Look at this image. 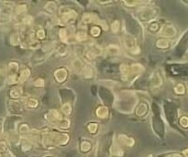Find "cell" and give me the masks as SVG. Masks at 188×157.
<instances>
[{"instance_id":"cell-1","label":"cell","mask_w":188,"mask_h":157,"mask_svg":"<svg viewBox=\"0 0 188 157\" xmlns=\"http://www.w3.org/2000/svg\"><path fill=\"white\" fill-rule=\"evenodd\" d=\"M59 15L62 23L64 25H70L76 19L77 12L67 6H63L59 8Z\"/></svg>"},{"instance_id":"cell-2","label":"cell","mask_w":188,"mask_h":157,"mask_svg":"<svg viewBox=\"0 0 188 157\" xmlns=\"http://www.w3.org/2000/svg\"><path fill=\"white\" fill-rule=\"evenodd\" d=\"M158 16V10L153 7L149 6H143L141 7L138 10V17L141 21L150 22L155 19Z\"/></svg>"},{"instance_id":"cell-3","label":"cell","mask_w":188,"mask_h":157,"mask_svg":"<svg viewBox=\"0 0 188 157\" xmlns=\"http://www.w3.org/2000/svg\"><path fill=\"white\" fill-rule=\"evenodd\" d=\"M45 119H46V120L49 123L58 126V124L61 122V120L63 119V114L57 110H51L46 114Z\"/></svg>"},{"instance_id":"cell-4","label":"cell","mask_w":188,"mask_h":157,"mask_svg":"<svg viewBox=\"0 0 188 157\" xmlns=\"http://www.w3.org/2000/svg\"><path fill=\"white\" fill-rule=\"evenodd\" d=\"M103 52L102 48L98 45H94L92 44L89 47L87 48L84 51V56L88 59V60H94L96 57H98L99 55H101Z\"/></svg>"},{"instance_id":"cell-5","label":"cell","mask_w":188,"mask_h":157,"mask_svg":"<svg viewBox=\"0 0 188 157\" xmlns=\"http://www.w3.org/2000/svg\"><path fill=\"white\" fill-rule=\"evenodd\" d=\"M176 33H177V32H176L175 27L171 25V24H165V25H163L161 28L160 32H159V34L162 38H164V39H171V38L174 37L176 35Z\"/></svg>"},{"instance_id":"cell-6","label":"cell","mask_w":188,"mask_h":157,"mask_svg":"<svg viewBox=\"0 0 188 157\" xmlns=\"http://www.w3.org/2000/svg\"><path fill=\"white\" fill-rule=\"evenodd\" d=\"M123 45L126 50L129 51L130 52L137 47H139V45H137L135 38L130 34H125L123 36Z\"/></svg>"},{"instance_id":"cell-7","label":"cell","mask_w":188,"mask_h":157,"mask_svg":"<svg viewBox=\"0 0 188 157\" xmlns=\"http://www.w3.org/2000/svg\"><path fill=\"white\" fill-rule=\"evenodd\" d=\"M11 20V7L9 6H4V8L0 12V25H6Z\"/></svg>"},{"instance_id":"cell-8","label":"cell","mask_w":188,"mask_h":157,"mask_svg":"<svg viewBox=\"0 0 188 157\" xmlns=\"http://www.w3.org/2000/svg\"><path fill=\"white\" fill-rule=\"evenodd\" d=\"M53 76H54L55 80H56L58 83H63V82L67 79V77H68V71H67L65 68L61 67V68H58V69L54 72Z\"/></svg>"},{"instance_id":"cell-9","label":"cell","mask_w":188,"mask_h":157,"mask_svg":"<svg viewBox=\"0 0 188 157\" xmlns=\"http://www.w3.org/2000/svg\"><path fill=\"white\" fill-rule=\"evenodd\" d=\"M8 110L14 114H19L23 111V107H22L21 102H19L17 100H9Z\"/></svg>"},{"instance_id":"cell-10","label":"cell","mask_w":188,"mask_h":157,"mask_svg":"<svg viewBox=\"0 0 188 157\" xmlns=\"http://www.w3.org/2000/svg\"><path fill=\"white\" fill-rule=\"evenodd\" d=\"M19 65L16 62H11L7 65V77H17Z\"/></svg>"},{"instance_id":"cell-11","label":"cell","mask_w":188,"mask_h":157,"mask_svg":"<svg viewBox=\"0 0 188 157\" xmlns=\"http://www.w3.org/2000/svg\"><path fill=\"white\" fill-rule=\"evenodd\" d=\"M144 66L139 63H132L130 64V74H131V77L134 76H139L144 71Z\"/></svg>"},{"instance_id":"cell-12","label":"cell","mask_w":188,"mask_h":157,"mask_svg":"<svg viewBox=\"0 0 188 157\" xmlns=\"http://www.w3.org/2000/svg\"><path fill=\"white\" fill-rule=\"evenodd\" d=\"M105 52L108 56H117L120 53V48L116 44H110L105 49Z\"/></svg>"},{"instance_id":"cell-13","label":"cell","mask_w":188,"mask_h":157,"mask_svg":"<svg viewBox=\"0 0 188 157\" xmlns=\"http://www.w3.org/2000/svg\"><path fill=\"white\" fill-rule=\"evenodd\" d=\"M83 76L85 79H92L94 76V70L91 65H84L82 70Z\"/></svg>"},{"instance_id":"cell-14","label":"cell","mask_w":188,"mask_h":157,"mask_svg":"<svg viewBox=\"0 0 188 157\" xmlns=\"http://www.w3.org/2000/svg\"><path fill=\"white\" fill-rule=\"evenodd\" d=\"M22 93H23L22 87L19 86H13L11 90L9 91V96L13 100H17L22 96Z\"/></svg>"},{"instance_id":"cell-15","label":"cell","mask_w":188,"mask_h":157,"mask_svg":"<svg viewBox=\"0 0 188 157\" xmlns=\"http://www.w3.org/2000/svg\"><path fill=\"white\" fill-rule=\"evenodd\" d=\"M59 38L62 42L65 43V42H69V40L72 38V35L69 33L67 28H62L59 30Z\"/></svg>"},{"instance_id":"cell-16","label":"cell","mask_w":188,"mask_h":157,"mask_svg":"<svg viewBox=\"0 0 188 157\" xmlns=\"http://www.w3.org/2000/svg\"><path fill=\"white\" fill-rule=\"evenodd\" d=\"M95 114L98 118L100 119H107L109 115V110L107 107L105 106H99L97 109H96V111H95Z\"/></svg>"},{"instance_id":"cell-17","label":"cell","mask_w":188,"mask_h":157,"mask_svg":"<svg viewBox=\"0 0 188 157\" xmlns=\"http://www.w3.org/2000/svg\"><path fill=\"white\" fill-rule=\"evenodd\" d=\"M162 85V78L159 73H154L151 79V86L152 87H160Z\"/></svg>"},{"instance_id":"cell-18","label":"cell","mask_w":188,"mask_h":157,"mask_svg":"<svg viewBox=\"0 0 188 157\" xmlns=\"http://www.w3.org/2000/svg\"><path fill=\"white\" fill-rule=\"evenodd\" d=\"M97 17L94 15V13H84L82 17V21L85 24H90V23H94V21L98 22L97 20Z\"/></svg>"},{"instance_id":"cell-19","label":"cell","mask_w":188,"mask_h":157,"mask_svg":"<svg viewBox=\"0 0 188 157\" xmlns=\"http://www.w3.org/2000/svg\"><path fill=\"white\" fill-rule=\"evenodd\" d=\"M148 110H149V107L146 103H140L139 106L137 107L136 109V114L138 117H143L145 116L147 113H148Z\"/></svg>"},{"instance_id":"cell-20","label":"cell","mask_w":188,"mask_h":157,"mask_svg":"<svg viewBox=\"0 0 188 157\" xmlns=\"http://www.w3.org/2000/svg\"><path fill=\"white\" fill-rule=\"evenodd\" d=\"M30 76H31V70L29 68H24L19 73L18 82L19 83H24V82H26L29 79Z\"/></svg>"},{"instance_id":"cell-21","label":"cell","mask_w":188,"mask_h":157,"mask_svg":"<svg viewBox=\"0 0 188 157\" xmlns=\"http://www.w3.org/2000/svg\"><path fill=\"white\" fill-rule=\"evenodd\" d=\"M25 104L30 109H36L39 107V100L34 97H27L25 100Z\"/></svg>"},{"instance_id":"cell-22","label":"cell","mask_w":188,"mask_h":157,"mask_svg":"<svg viewBox=\"0 0 188 157\" xmlns=\"http://www.w3.org/2000/svg\"><path fill=\"white\" fill-rule=\"evenodd\" d=\"M118 137H119V141H121L123 144L127 145V146H133L134 143H135V141H134L133 138L128 137V136H127V135L121 134V135H119Z\"/></svg>"},{"instance_id":"cell-23","label":"cell","mask_w":188,"mask_h":157,"mask_svg":"<svg viewBox=\"0 0 188 157\" xmlns=\"http://www.w3.org/2000/svg\"><path fill=\"white\" fill-rule=\"evenodd\" d=\"M170 44H171V42L168 39H164V38H161L156 42V46L159 49H167L170 47Z\"/></svg>"},{"instance_id":"cell-24","label":"cell","mask_w":188,"mask_h":157,"mask_svg":"<svg viewBox=\"0 0 188 157\" xmlns=\"http://www.w3.org/2000/svg\"><path fill=\"white\" fill-rule=\"evenodd\" d=\"M75 38L76 41H78L80 42H85L88 39L87 32H85V31H84V30H81V31H79V32L75 33Z\"/></svg>"},{"instance_id":"cell-25","label":"cell","mask_w":188,"mask_h":157,"mask_svg":"<svg viewBox=\"0 0 188 157\" xmlns=\"http://www.w3.org/2000/svg\"><path fill=\"white\" fill-rule=\"evenodd\" d=\"M84 63L83 62L79 59V58H75L73 62H72V67L75 72H82L83 68H84Z\"/></svg>"},{"instance_id":"cell-26","label":"cell","mask_w":188,"mask_h":157,"mask_svg":"<svg viewBox=\"0 0 188 157\" xmlns=\"http://www.w3.org/2000/svg\"><path fill=\"white\" fill-rule=\"evenodd\" d=\"M45 9L47 10L50 14H55L57 12V6L54 2H48L47 4L45 5Z\"/></svg>"},{"instance_id":"cell-27","label":"cell","mask_w":188,"mask_h":157,"mask_svg":"<svg viewBox=\"0 0 188 157\" xmlns=\"http://www.w3.org/2000/svg\"><path fill=\"white\" fill-rule=\"evenodd\" d=\"M112 153H113V155H117V156H122V155H123V151H122L121 146H120L118 143H116V142L113 144Z\"/></svg>"},{"instance_id":"cell-28","label":"cell","mask_w":188,"mask_h":157,"mask_svg":"<svg viewBox=\"0 0 188 157\" xmlns=\"http://www.w3.org/2000/svg\"><path fill=\"white\" fill-rule=\"evenodd\" d=\"M27 12V6L26 5H18L15 7V14L17 16L23 15Z\"/></svg>"},{"instance_id":"cell-29","label":"cell","mask_w":188,"mask_h":157,"mask_svg":"<svg viewBox=\"0 0 188 157\" xmlns=\"http://www.w3.org/2000/svg\"><path fill=\"white\" fill-rule=\"evenodd\" d=\"M174 92L177 95H184L186 93V86L183 84H177L174 86Z\"/></svg>"},{"instance_id":"cell-30","label":"cell","mask_w":188,"mask_h":157,"mask_svg":"<svg viewBox=\"0 0 188 157\" xmlns=\"http://www.w3.org/2000/svg\"><path fill=\"white\" fill-rule=\"evenodd\" d=\"M110 29L113 33H118L120 30V23L118 20H115L111 23V26H110Z\"/></svg>"},{"instance_id":"cell-31","label":"cell","mask_w":188,"mask_h":157,"mask_svg":"<svg viewBox=\"0 0 188 157\" xmlns=\"http://www.w3.org/2000/svg\"><path fill=\"white\" fill-rule=\"evenodd\" d=\"M62 111L64 115L66 116H69L71 113H72V105L70 103H65L63 104V107H62Z\"/></svg>"},{"instance_id":"cell-32","label":"cell","mask_w":188,"mask_h":157,"mask_svg":"<svg viewBox=\"0 0 188 157\" xmlns=\"http://www.w3.org/2000/svg\"><path fill=\"white\" fill-rule=\"evenodd\" d=\"M92 148L91 142L88 141H84L81 143V150L83 152H89Z\"/></svg>"},{"instance_id":"cell-33","label":"cell","mask_w":188,"mask_h":157,"mask_svg":"<svg viewBox=\"0 0 188 157\" xmlns=\"http://www.w3.org/2000/svg\"><path fill=\"white\" fill-rule=\"evenodd\" d=\"M10 42L13 45H17L20 42V36L18 35V33H13L10 36Z\"/></svg>"},{"instance_id":"cell-34","label":"cell","mask_w":188,"mask_h":157,"mask_svg":"<svg viewBox=\"0 0 188 157\" xmlns=\"http://www.w3.org/2000/svg\"><path fill=\"white\" fill-rule=\"evenodd\" d=\"M101 29H100V27H98V26H93L91 29H90V34L93 36V37H99L100 36V34H101Z\"/></svg>"},{"instance_id":"cell-35","label":"cell","mask_w":188,"mask_h":157,"mask_svg":"<svg viewBox=\"0 0 188 157\" xmlns=\"http://www.w3.org/2000/svg\"><path fill=\"white\" fill-rule=\"evenodd\" d=\"M87 130L90 133L92 134H94L97 132V130H98V124L96 122H91L89 123L88 126H87Z\"/></svg>"},{"instance_id":"cell-36","label":"cell","mask_w":188,"mask_h":157,"mask_svg":"<svg viewBox=\"0 0 188 157\" xmlns=\"http://www.w3.org/2000/svg\"><path fill=\"white\" fill-rule=\"evenodd\" d=\"M46 37V33L43 29H38L35 32V38H37L38 40H43Z\"/></svg>"},{"instance_id":"cell-37","label":"cell","mask_w":188,"mask_h":157,"mask_svg":"<svg viewBox=\"0 0 188 157\" xmlns=\"http://www.w3.org/2000/svg\"><path fill=\"white\" fill-rule=\"evenodd\" d=\"M21 22L26 26H31L33 23V17L31 16H30V15H26V16L22 17Z\"/></svg>"},{"instance_id":"cell-38","label":"cell","mask_w":188,"mask_h":157,"mask_svg":"<svg viewBox=\"0 0 188 157\" xmlns=\"http://www.w3.org/2000/svg\"><path fill=\"white\" fill-rule=\"evenodd\" d=\"M18 131L21 133V134H25V133H28L30 131V127L28 124L26 123H22L20 124L18 127Z\"/></svg>"},{"instance_id":"cell-39","label":"cell","mask_w":188,"mask_h":157,"mask_svg":"<svg viewBox=\"0 0 188 157\" xmlns=\"http://www.w3.org/2000/svg\"><path fill=\"white\" fill-rule=\"evenodd\" d=\"M7 151V144L5 141H0V156L5 155Z\"/></svg>"},{"instance_id":"cell-40","label":"cell","mask_w":188,"mask_h":157,"mask_svg":"<svg viewBox=\"0 0 188 157\" xmlns=\"http://www.w3.org/2000/svg\"><path fill=\"white\" fill-rule=\"evenodd\" d=\"M57 127H59V128H61V129H63V130H65V129H68L69 127H70V121L67 120V119H65V118H63V120H61V122L58 124Z\"/></svg>"},{"instance_id":"cell-41","label":"cell","mask_w":188,"mask_h":157,"mask_svg":"<svg viewBox=\"0 0 188 157\" xmlns=\"http://www.w3.org/2000/svg\"><path fill=\"white\" fill-rule=\"evenodd\" d=\"M33 85L36 86V87H43L44 85H45V82H44V79L42 78H37L34 82H33Z\"/></svg>"},{"instance_id":"cell-42","label":"cell","mask_w":188,"mask_h":157,"mask_svg":"<svg viewBox=\"0 0 188 157\" xmlns=\"http://www.w3.org/2000/svg\"><path fill=\"white\" fill-rule=\"evenodd\" d=\"M161 28L159 27V25L157 24L156 22L154 23H152L149 27V31L151 32H160Z\"/></svg>"},{"instance_id":"cell-43","label":"cell","mask_w":188,"mask_h":157,"mask_svg":"<svg viewBox=\"0 0 188 157\" xmlns=\"http://www.w3.org/2000/svg\"><path fill=\"white\" fill-rule=\"evenodd\" d=\"M180 124L184 128H188V117L186 116H183L180 119Z\"/></svg>"},{"instance_id":"cell-44","label":"cell","mask_w":188,"mask_h":157,"mask_svg":"<svg viewBox=\"0 0 188 157\" xmlns=\"http://www.w3.org/2000/svg\"><path fill=\"white\" fill-rule=\"evenodd\" d=\"M66 52H67V48L65 47V46H60V47L57 49V52H58V54L59 55H63V54H65L66 53Z\"/></svg>"},{"instance_id":"cell-45","label":"cell","mask_w":188,"mask_h":157,"mask_svg":"<svg viewBox=\"0 0 188 157\" xmlns=\"http://www.w3.org/2000/svg\"><path fill=\"white\" fill-rule=\"evenodd\" d=\"M124 3L127 4V5H132V7H134L133 5L137 6L138 4H140V2H139V1H125Z\"/></svg>"},{"instance_id":"cell-46","label":"cell","mask_w":188,"mask_h":157,"mask_svg":"<svg viewBox=\"0 0 188 157\" xmlns=\"http://www.w3.org/2000/svg\"><path fill=\"white\" fill-rule=\"evenodd\" d=\"M183 154H184V155H185V156H186V157H188V149H186V150H185Z\"/></svg>"},{"instance_id":"cell-47","label":"cell","mask_w":188,"mask_h":157,"mask_svg":"<svg viewBox=\"0 0 188 157\" xmlns=\"http://www.w3.org/2000/svg\"><path fill=\"white\" fill-rule=\"evenodd\" d=\"M3 5H4V3L0 2V12H1V11H2V9L4 8V6H3Z\"/></svg>"},{"instance_id":"cell-48","label":"cell","mask_w":188,"mask_h":157,"mask_svg":"<svg viewBox=\"0 0 188 157\" xmlns=\"http://www.w3.org/2000/svg\"><path fill=\"white\" fill-rule=\"evenodd\" d=\"M0 83H2V71L0 69Z\"/></svg>"},{"instance_id":"cell-49","label":"cell","mask_w":188,"mask_h":157,"mask_svg":"<svg viewBox=\"0 0 188 157\" xmlns=\"http://www.w3.org/2000/svg\"><path fill=\"white\" fill-rule=\"evenodd\" d=\"M3 127V123H2V120H0V130H1V128Z\"/></svg>"}]
</instances>
